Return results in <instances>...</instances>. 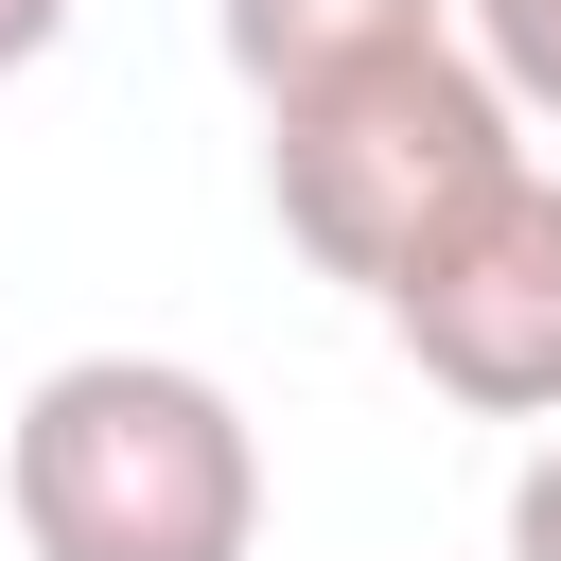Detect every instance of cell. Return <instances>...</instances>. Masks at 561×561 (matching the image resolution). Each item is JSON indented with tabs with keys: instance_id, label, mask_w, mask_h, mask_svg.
Instances as JSON below:
<instances>
[{
	"instance_id": "cell-1",
	"label": "cell",
	"mask_w": 561,
	"mask_h": 561,
	"mask_svg": "<svg viewBox=\"0 0 561 561\" xmlns=\"http://www.w3.org/2000/svg\"><path fill=\"white\" fill-rule=\"evenodd\" d=\"M0 508L35 561H245L263 543V438L175 351H70L0 421Z\"/></svg>"
},
{
	"instance_id": "cell-2",
	"label": "cell",
	"mask_w": 561,
	"mask_h": 561,
	"mask_svg": "<svg viewBox=\"0 0 561 561\" xmlns=\"http://www.w3.org/2000/svg\"><path fill=\"white\" fill-rule=\"evenodd\" d=\"M508 158H526V105L491 88L473 35H421V53H368V70L298 88V105H263V210H280V245H298L316 280H351V298H386L403 245H421L473 175H508Z\"/></svg>"
},
{
	"instance_id": "cell-3",
	"label": "cell",
	"mask_w": 561,
	"mask_h": 561,
	"mask_svg": "<svg viewBox=\"0 0 561 561\" xmlns=\"http://www.w3.org/2000/svg\"><path fill=\"white\" fill-rule=\"evenodd\" d=\"M368 316L403 333V368H421L438 403H473V421H561V175H543V158L473 175V193L403 245V280H386Z\"/></svg>"
},
{
	"instance_id": "cell-4",
	"label": "cell",
	"mask_w": 561,
	"mask_h": 561,
	"mask_svg": "<svg viewBox=\"0 0 561 561\" xmlns=\"http://www.w3.org/2000/svg\"><path fill=\"white\" fill-rule=\"evenodd\" d=\"M210 35H228V70H245L263 105H298V88L368 70V53H421V35H456V0H210Z\"/></svg>"
},
{
	"instance_id": "cell-5",
	"label": "cell",
	"mask_w": 561,
	"mask_h": 561,
	"mask_svg": "<svg viewBox=\"0 0 561 561\" xmlns=\"http://www.w3.org/2000/svg\"><path fill=\"white\" fill-rule=\"evenodd\" d=\"M456 35L491 53V88L526 123H561V0H456Z\"/></svg>"
},
{
	"instance_id": "cell-6",
	"label": "cell",
	"mask_w": 561,
	"mask_h": 561,
	"mask_svg": "<svg viewBox=\"0 0 561 561\" xmlns=\"http://www.w3.org/2000/svg\"><path fill=\"white\" fill-rule=\"evenodd\" d=\"M508 561H561V421H543V456L508 473Z\"/></svg>"
},
{
	"instance_id": "cell-7",
	"label": "cell",
	"mask_w": 561,
	"mask_h": 561,
	"mask_svg": "<svg viewBox=\"0 0 561 561\" xmlns=\"http://www.w3.org/2000/svg\"><path fill=\"white\" fill-rule=\"evenodd\" d=\"M53 35H70V0H0V70H35Z\"/></svg>"
}]
</instances>
